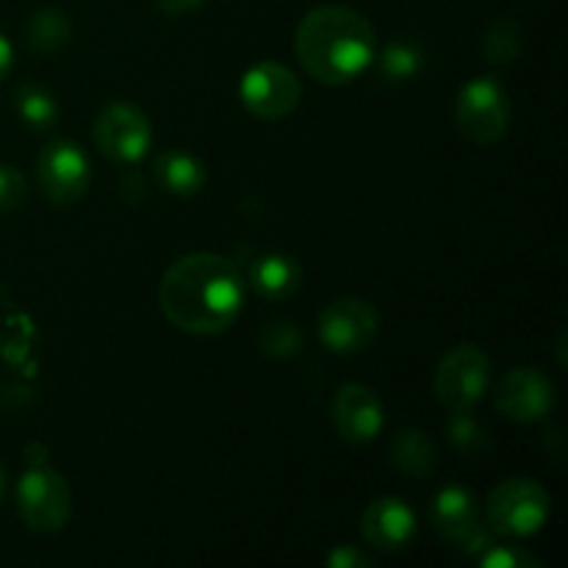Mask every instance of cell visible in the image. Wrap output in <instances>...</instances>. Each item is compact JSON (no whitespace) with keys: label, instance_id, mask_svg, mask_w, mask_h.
I'll return each mask as SVG.
<instances>
[{"label":"cell","instance_id":"obj_1","mask_svg":"<svg viewBox=\"0 0 568 568\" xmlns=\"http://www.w3.org/2000/svg\"><path fill=\"white\" fill-rule=\"evenodd\" d=\"M247 297V281L231 258L192 253L164 272L159 303L178 331L216 336L239 320Z\"/></svg>","mask_w":568,"mask_h":568},{"label":"cell","instance_id":"obj_2","mask_svg":"<svg viewBox=\"0 0 568 568\" xmlns=\"http://www.w3.org/2000/svg\"><path fill=\"white\" fill-rule=\"evenodd\" d=\"M294 50L311 78L349 83L375 59V28L347 6H320L300 20Z\"/></svg>","mask_w":568,"mask_h":568},{"label":"cell","instance_id":"obj_3","mask_svg":"<svg viewBox=\"0 0 568 568\" xmlns=\"http://www.w3.org/2000/svg\"><path fill=\"white\" fill-rule=\"evenodd\" d=\"M486 519L494 532L527 538L549 519V494L530 477H510L499 483L486 499Z\"/></svg>","mask_w":568,"mask_h":568},{"label":"cell","instance_id":"obj_4","mask_svg":"<svg viewBox=\"0 0 568 568\" xmlns=\"http://www.w3.org/2000/svg\"><path fill=\"white\" fill-rule=\"evenodd\" d=\"M455 125L469 142L497 144L510 125L508 92L494 75L471 78L455 98Z\"/></svg>","mask_w":568,"mask_h":568},{"label":"cell","instance_id":"obj_5","mask_svg":"<svg viewBox=\"0 0 568 568\" xmlns=\"http://www.w3.org/2000/svg\"><path fill=\"white\" fill-rule=\"evenodd\" d=\"M17 510L28 530L42 532V536L64 530L72 516L70 486L59 471L48 466H33L17 483Z\"/></svg>","mask_w":568,"mask_h":568},{"label":"cell","instance_id":"obj_6","mask_svg":"<svg viewBox=\"0 0 568 568\" xmlns=\"http://www.w3.org/2000/svg\"><path fill=\"white\" fill-rule=\"evenodd\" d=\"M491 381V361L475 344H460L449 349L438 364L433 386H436L438 403L447 410H471L488 392Z\"/></svg>","mask_w":568,"mask_h":568},{"label":"cell","instance_id":"obj_7","mask_svg":"<svg viewBox=\"0 0 568 568\" xmlns=\"http://www.w3.org/2000/svg\"><path fill=\"white\" fill-rule=\"evenodd\" d=\"M94 144L114 164H136L148 155L153 128L148 114L133 103H111L94 120Z\"/></svg>","mask_w":568,"mask_h":568},{"label":"cell","instance_id":"obj_8","mask_svg":"<svg viewBox=\"0 0 568 568\" xmlns=\"http://www.w3.org/2000/svg\"><path fill=\"white\" fill-rule=\"evenodd\" d=\"M239 98H242L244 109L258 120H283L297 109L303 87L286 64L261 61L253 70L244 72Z\"/></svg>","mask_w":568,"mask_h":568},{"label":"cell","instance_id":"obj_9","mask_svg":"<svg viewBox=\"0 0 568 568\" xmlns=\"http://www.w3.org/2000/svg\"><path fill=\"white\" fill-rule=\"evenodd\" d=\"M381 314L361 297H342L320 314V338L338 355H358L375 344Z\"/></svg>","mask_w":568,"mask_h":568},{"label":"cell","instance_id":"obj_10","mask_svg":"<svg viewBox=\"0 0 568 568\" xmlns=\"http://www.w3.org/2000/svg\"><path fill=\"white\" fill-rule=\"evenodd\" d=\"M37 178L50 203L70 205L87 194L92 170H89L87 153L78 144L59 139L39 153Z\"/></svg>","mask_w":568,"mask_h":568},{"label":"cell","instance_id":"obj_11","mask_svg":"<svg viewBox=\"0 0 568 568\" xmlns=\"http://www.w3.org/2000/svg\"><path fill=\"white\" fill-rule=\"evenodd\" d=\"M494 405L514 422H541L555 405V386L536 366H519L499 381Z\"/></svg>","mask_w":568,"mask_h":568},{"label":"cell","instance_id":"obj_12","mask_svg":"<svg viewBox=\"0 0 568 568\" xmlns=\"http://www.w3.org/2000/svg\"><path fill=\"white\" fill-rule=\"evenodd\" d=\"M333 425L349 444H369L383 430V405L372 388L349 383L333 399Z\"/></svg>","mask_w":568,"mask_h":568},{"label":"cell","instance_id":"obj_13","mask_svg":"<svg viewBox=\"0 0 568 568\" xmlns=\"http://www.w3.org/2000/svg\"><path fill=\"white\" fill-rule=\"evenodd\" d=\"M361 536L369 547L381 549V552L405 549L416 536L414 510L397 497L375 499L361 516Z\"/></svg>","mask_w":568,"mask_h":568},{"label":"cell","instance_id":"obj_14","mask_svg":"<svg viewBox=\"0 0 568 568\" xmlns=\"http://www.w3.org/2000/svg\"><path fill=\"white\" fill-rule=\"evenodd\" d=\"M433 530L438 538L455 547H464L469 541L471 532L480 527V510H477V499L464 486H444L436 494L430 508Z\"/></svg>","mask_w":568,"mask_h":568},{"label":"cell","instance_id":"obj_15","mask_svg":"<svg viewBox=\"0 0 568 568\" xmlns=\"http://www.w3.org/2000/svg\"><path fill=\"white\" fill-rule=\"evenodd\" d=\"M250 281L264 300H286L303 286V266L292 255L270 253L255 261Z\"/></svg>","mask_w":568,"mask_h":568},{"label":"cell","instance_id":"obj_16","mask_svg":"<svg viewBox=\"0 0 568 568\" xmlns=\"http://www.w3.org/2000/svg\"><path fill=\"white\" fill-rule=\"evenodd\" d=\"M155 181L164 192L175 194V197H194V194L203 192L205 181V166L203 161L194 159V155L181 153V150H170V153H161L153 164Z\"/></svg>","mask_w":568,"mask_h":568},{"label":"cell","instance_id":"obj_17","mask_svg":"<svg viewBox=\"0 0 568 568\" xmlns=\"http://www.w3.org/2000/svg\"><path fill=\"white\" fill-rule=\"evenodd\" d=\"M388 460H392L394 469L408 477H430L436 471L438 453L436 444H433V438L425 430L408 427V430H399L392 438V444H388Z\"/></svg>","mask_w":568,"mask_h":568},{"label":"cell","instance_id":"obj_18","mask_svg":"<svg viewBox=\"0 0 568 568\" xmlns=\"http://www.w3.org/2000/svg\"><path fill=\"white\" fill-rule=\"evenodd\" d=\"M525 50V28L510 17L494 20L483 37V55L488 64H510Z\"/></svg>","mask_w":568,"mask_h":568},{"label":"cell","instance_id":"obj_19","mask_svg":"<svg viewBox=\"0 0 568 568\" xmlns=\"http://www.w3.org/2000/svg\"><path fill=\"white\" fill-rule=\"evenodd\" d=\"M70 39L72 26L64 11L59 9L37 11L28 22V42H31V48L42 50V53H59L70 44Z\"/></svg>","mask_w":568,"mask_h":568},{"label":"cell","instance_id":"obj_20","mask_svg":"<svg viewBox=\"0 0 568 568\" xmlns=\"http://www.w3.org/2000/svg\"><path fill=\"white\" fill-rule=\"evenodd\" d=\"M17 111L31 128H50L59 116L53 94L37 83H26V87L17 89Z\"/></svg>","mask_w":568,"mask_h":568},{"label":"cell","instance_id":"obj_21","mask_svg":"<svg viewBox=\"0 0 568 568\" xmlns=\"http://www.w3.org/2000/svg\"><path fill=\"white\" fill-rule=\"evenodd\" d=\"M425 67V53L410 42H392L381 55V75L386 81H408Z\"/></svg>","mask_w":568,"mask_h":568},{"label":"cell","instance_id":"obj_22","mask_svg":"<svg viewBox=\"0 0 568 568\" xmlns=\"http://www.w3.org/2000/svg\"><path fill=\"white\" fill-rule=\"evenodd\" d=\"M258 347L264 349L272 358H288V355L297 353L303 347V333L297 331V325L292 322H270V325L261 331Z\"/></svg>","mask_w":568,"mask_h":568},{"label":"cell","instance_id":"obj_23","mask_svg":"<svg viewBox=\"0 0 568 568\" xmlns=\"http://www.w3.org/2000/svg\"><path fill=\"white\" fill-rule=\"evenodd\" d=\"M449 442H453L455 449L466 455H477V453H488V436L480 425L469 416V410H458L453 414V422H449L447 430Z\"/></svg>","mask_w":568,"mask_h":568},{"label":"cell","instance_id":"obj_24","mask_svg":"<svg viewBox=\"0 0 568 568\" xmlns=\"http://www.w3.org/2000/svg\"><path fill=\"white\" fill-rule=\"evenodd\" d=\"M28 197V183L22 172L11 164H0V214L20 209Z\"/></svg>","mask_w":568,"mask_h":568},{"label":"cell","instance_id":"obj_25","mask_svg":"<svg viewBox=\"0 0 568 568\" xmlns=\"http://www.w3.org/2000/svg\"><path fill=\"white\" fill-rule=\"evenodd\" d=\"M477 564L488 568H521V566H538L536 558H530L521 549L508 547V544H488L483 552H477Z\"/></svg>","mask_w":568,"mask_h":568},{"label":"cell","instance_id":"obj_26","mask_svg":"<svg viewBox=\"0 0 568 568\" xmlns=\"http://www.w3.org/2000/svg\"><path fill=\"white\" fill-rule=\"evenodd\" d=\"M327 564L333 568H369L372 558L358 547H336L327 555Z\"/></svg>","mask_w":568,"mask_h":568},{"label":"cell","instance_id":"obj_27","mask_svg":"<svg viewBox=\"0 0 568 568\" xmlns=\"http://www.w3.org/2000/svg\"><path fill=\"white\" fill-rule=\"evenodd\" d=\"M155 3H159V9L164 11V14L183 17V14H192V11H197L205 0H155Z\"/></svg>","mask_w":568,"mask_h":568},{"label":"cell","instance_id":"obj_28","mask_svg":"<svg viewBox=\"0 0 568 568\" xmlns=\"http://www.w3.org/2000/svg\"><path fill=\"white\" fill-rule=\"evenodd\" d=\"M11 61H14V50H11L9 39H6L3 33H0V81H3V78L9 75Z\"/></svg>","mask_w":568,"mask_h":568},{"label":"cell","instance_id":"obj_29","mask_svg":"<svg viewBox=\"0 0 568 568\" xmlns=\"http://www.w3.org/2000/svg\"><path fill=\"white\" fill-rule=\"evenodd\" d=\"M3 499H6V469L0 466V505H3Z\"/></svg>","mask_w":568,"mask_h":568}]
</instances>
